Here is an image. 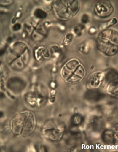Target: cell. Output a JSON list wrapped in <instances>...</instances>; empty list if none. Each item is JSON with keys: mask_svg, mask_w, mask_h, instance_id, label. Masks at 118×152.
Masks as SVG:
<instances>
[{"mask_svg": "<svg viewBox=\"0 0 118 152\" xmlns=\"http://www.w3.org/2000/svg\"><path fill=\"white\" fill-rule=\"evenodd\" d=\"M81 80H82V78H81L80 77H78L77 75L73 73L71 76V77L66 80V81L68 83H69L75 84V83H77L80 82Z\"/></svg>", "mask_w": 118, "mask_h": 152, "instance_id": "d4e9b609", "label": "cell"}, {"mask_svg": "<svg viewBox=\"0 0 118 152\" xmlns=\"http://www.w3.org/2000/svg\"><path fill=\"white\" fill-rule=\"evenodd\" d=\"M97 47L99 51L108 56H113L117 54V45L109 42H104L97 38Z\"/></svg>", "mask_w": 118, "mask_h": 152, "instance_id": "5b68a950", "label": "cell"}, {"mask_svg": "<svg viewBox=\"0 0 118 152\" xmlns=\"http://www.w3.org/2000/svg\"><path fill=\"white\" fill-rule=\"evenodd\" d=\"M72 124L75 126H79L81 124H82L83 121H84V118L82 116H81L79 114H76L75 115L73 116V118L72 119Z\"/></svg>", "mask_w": 118, "mask_h": 152, "instance_id": "603a6c76", "label": "cell"}, {"mask_svg": "<svg viewBox=\"0 0 118 152\" xmlns=\"http://www.w3.org/2000/svg\"><path fill=\"white\" fill-rule=\"evenodd\" d=\"M116 23H117V19L116 18H113L111 20H109L107 22H106L105 23L101 24V28L103 30L106 29H108L110 26L116 24Z\"/></svg>", "mask_w": 118, "mask_h": 152, "instance_id": "484cf974", "label": "cell"}, {"mask_svg": "<svg viewBox=\"0 0 118 152\" xmlns=\"http://www.w3.org/2000/svg\"><path fill=\"white\" fill-rule=\"evenodd\" d=\"M25 83L19 78H13L10 79L8 83L7 87L13 91H20L25 88Z\"/></svg>", "mask_w": 118, "mask_h": 152, "instance_id": "8fae6325", "label": "cell"}, {"mask_svg": "<svg viewBox=\"0 0 118 152\" xmlns=\"http://www.w3.org/2000/svg\"><path fill=\"white\" fill-rule=\"evenodd\" d=\"M85 30V26L82 25H78L74 27V32L78 36H81L82 35L84 31Z\"/></svg>", "mask_w": 118, "mask_h": 152, "instance_id": "cb8c5ba5", "label": "cell"}, {"mask_svg": "<svg viewBox=\"0 0 118 152\" xmlns=\"http://www.w3.org/2000/svg\"><path fill=\"white\" fill-rule=\"evenodd\" d=\"M89 19H90V18H89L88 15H87V14H84V15H82V16L81 22H82V23L86 24V23H87L88 22Z\"/></svg>", "mask_w": 118, "mask_h": 152, "instance_id": "83f0119b", "label": "cell"}, {"mask_svg": "<svg viewBox=\"0 0 118 152\" xmlns=\"http://www.w3.org/2000/svg\"><path fill=\"white\" fill-rule=\"evenodd\" d=\"M53 9L58 18L63 20L69 19L72 16L68 9L67 1H56L53 5Z\"/></svg>", "mask_w": 118, "mask_h": 152, "instance_id": "277c9868", "label": "cell"}, {"mask_svg": "<svg viewBox=\"0 0 118 152\" xmlns=\"http://www.w3.org/2000/svg\"><path fill=\"white\" fill-rule=\"evenodd\" d=\"M74 38V35L72 33H69L65 36V38L64 39V43L66 45L69 44Z\"/></svg>", "mask_w": 118, "mask_h": 152, "instance_id": "4316f807", "label": "cell"}, {"mask_svg": "<svg viewBox=\"0 0 118 152\" xmlns=\"http://www.w3.org/2000/svg\"><path fill=\"white\" fill-rule=\"evenodd\" d=\"M80 64L79 61L76 59H72L70 61H68L65 65L64 66L67 69L70 70L71 72L74 73L75 69L77 68V67Z\"/></svg>", "mask_w": 118, "mask_h": 152, "instance_id": "ac0fdd59", "label": "cell"}, {"mask_svg": "<svg viewBox=\"0 0 118 152\" xmlns=\"http://www.w3.org/2000/svg\"><path fill=\"white\" fill-rule=\"evenodd\" d=\"M29 112H23L16 115L11 121V129L16 135H21Z\"/></svg>", "mask_w": 118, "mask_h": 152, "instance_id": "7a4b0ae2", "label": "cell"}, {"mask_svg": "<svg viewBox=\"0 0 118 152\" xmlns=\"http://www.w3.org/2000/svg\"><path fill=\"white\" fill-rule=\"evenodd\" d=\"M47 15L46 12L41 9H36L34 12V16L38 19H44Z\"/></svg>", "mask_w": 118, "mask_h": 152, "instance_id": "d6986e66", "label": "cell"}, {"mask_svg": "<svg viewBox=\"0 0 118 152\" xmlns=\"http://www.w3.org/2000/svg\"><path fill=\"white\" fill-rule=\"evenodd\" d=\"M36 126V119L33 113L29 112L25 126L22 132L21 136L23 137H26L29 136L34 132Z\"/></svg>", "mask_w": 118, "mask_h": 152, "instance_id": "52a82bcc", "label": "cell"}, {"mask_svg": "<svg viewBox=\"0 0 118 152\" xmlns=\"http://www.w3.org/2000/svg\"><path fill=\"white\" fill-rule=\"evenodd\" d=\"M9 63H10V66L13 69H14L15 70H22L26 66L20 57L15 58L13 60H12Z\"/></svg>", "mask_w": 118, "mask_h": 152, "instance_id": "9a60e30c", "label": "cell"}, {"mask_svg": "<svg viewBox=\"0 0 118 152\" xmlns=\"http://www.w3.org/2000/svg\"><path fill=\"white\" fill-rule=\"evenodd\" d=\"M104 79V74L102 72H96L91 75L88 81L89 86L93 89L99 87Z\"/></svg>", "mask_w": 118, "mask_h": 152, "instance_id": "ba28073f", "label": "cell"}, {"mask_svg": "<svg viewBox=\"0 0 118 152\" xmlns=\"http://www.w3.org/2000/svg\"><path fill=\"white\" fill-rule=\"evenodd\" d=\"M103 96L104 94L99 91H97L95 89L87 91L85 94V97L87 100L91 101H98L103 99Z\"/></svg>", "mask_w": 118, "mask_h": 152, "instance_id": "4fadbf2b", "label": "cell"}, {"mask_svg": "<svg viewBox=\"0 0 118 152\" xmlns=\"http://www.w3.org/2000/svg\"><path fill=\"white\" fill-rule=\"evenodd\" d=\"M98 39L104 41L109 42L117 45L118 36L117 32L113 29H106L103 30L98 35Z\"/></svg>", "mask_w": 118, "mask_h": 152, "instance_id": "8992f818", "label": "cell"}, {"mask_svg": "<svg viewBox=\"0 0 118 152\" xmlns=\"http://www.w3.org/2000/svg\"><path fill=\"white\" fill-rule=\"evenodd\" d=\"M89 32H90L91 34H95V32H96V29H95L94 28L91 27V28L90 29V30H89Z\"/></svg>", "mask_w": 118, "mask_h": 152, "instance_id": "1f68e13d", "label": "cell"}, {"mask_svg": "<svg viewBox=\"0 0 118 152\" xmlns=\"http://www.w3.org/2000/svg\"><path fill=\"white\" fill-rule=\"evenodd\" d=\"M20 57L22 58V60L25 63V64L28 65V64L29 63V62L30 61V58H31V54H30V52H29L28 48H27L25 50V51L20 56Z\"/></svg>", "mask_w": 118, "mask_h": 152, "instance_id": "7402d4cb", "label": "cell"}, {"mask_svg": "<svg viewBox=\"0 0 118 152\" xmlns=\"http://www.w3.org/2000/svg\"><path fill=\"white\" fill-rule=\"evenodd\" d=\"M74 74L77 75L78 77H79L82 79L85 75V69L84 67L82 65L79 64L77 67V68L75 69V70L74 71Z\"/></svg>", "mask_w": 118, "mask_h": 152, "instance_id": "44dd1931", "label": "cell"}, {"mask_svg": "<svg viewBox=\"0 0 118 152\" xmlns=\"http://www.w3.org/2000/svg\"><path fill=\"white\" fill-rule=\"evenodd\" d=\"M31 37L32 38V39L35 41V42H39L41 41L42 40H43L45 38V36L42 35L41 33H39V32L36 31V30H34L33 31V32L32 33V34L31 35Z\"/></svg>", "mask_w": 118, "mask_h": 152, "instance_id": "ffe728a7", "label": "cell"}, {"mask_svg": "<svg viewBox=\"0 0 118 152\" xmlns=\"http://www.w3.org/2000/svg\"><path fill=\"white\" fill-rule=\"evenodd\" d=\"M44 100L45 99L38 96L35 91L28 93L25 96V100L26 103L30 106L33 107L41 104Z\"/></svg>", "mask_w": 118, "mask_h": 152, "instance_id": "9c48e42d", "label": "cell"}, {"mask_svg": "<svg viewBox=\"0 0 118 152\" xmlns=\"http://www.w3.org/2000/svg\"><path fill=\"white\" fill-rule=\"evenodd\" d=\"M67 4H68V9L71 14V16H75L76 15L80 9V4L79 1H77V0H75V1H67Z\"/></svg>", "mask_w": 118, "mask_h": 152, "instance_id": "5bb4252c", "label": "cell"}, {"mask_svg": "<svg viewBox=\"0 0 118 152\" xmlns=\"http://www.w3.org/2000/svg\"><path fill=\"white\" fill-rule=\"evenodd\" d=\"M104 78L108 82L117 81V72L115 70L110 69L108 70L106 74H104Z\"/></svg>", "mask_w": 118, "mask_h": 152, "instance_id": "e0dca14e", "label": "cell"}, {"mask_svg": "<svg viewBox=\"0 0 118 152\" xmlns=\"http://www.w3.org/2000/svg\"><path fill=\"white\" fill-rule=\"evenodd\" d=\"M13 3V1H1V4L3 6H10Z\"/></svg>", "mask_w": 118, "mask_h": 152, "instance_id": "f546056e", "label": "cell"}, {"mask_svg": "<svg viewBox=\"0 0 118 152\" xmlns=\"http://www.w3.org/2000/svg\"><path fill=\"white\" fill-rule=\"evenodd\" d=\"M107 92L109 95L115 98H117L118 93L117 81H113L110 83L107 87Z\"/></svg>", "mask_w": 118, "mask_h": 152, "instance_id": "2e32d148", "label": "cell"}, {"mask_svg": "<svg viewBox=\"0 0 118 152\" xmlns=\"http://www.w3.org/2000/svg\"><path fill=\"white\" fill-rule=\"evenodd\" d=\"M35 57L38 61L42 58L47 59L50 57V51L45 47H39L35 50Z\"/></svg>", "mask_w": 118, "mask_h": 152, "instance_id": "7c38bea8", "label": "cell"}, {"mask_svg": "<svg viewBox=\"0 0 118 152\" xmlns=\"http://www.w3.org/2000/svg\"><path fill=\"white\" fill-rule=\"evenodd\" d=\"M101 138L105 143L114 144L117 141V134L111 129H106L103 132Z\"/></svg>", "mask_w": 118, "mask_h": 152, "instance_id": "30bf717a", "label": "cell"}, {"mask_svg": "<svg viewBox=\"0 0 118 152\" xmlns=\"http://www.w3.org/2000/svg\"><path fill=\"white\" fill-rule=\"evenodd\" d=\"M114 10L112 4L109 1H100L97 2L94 7L95 15L101 18L109 16Z\"/></svg>", "mask_w": 118, "mask_h": 152, "instance_id": "3957f363", "label": "cell"}, {"mask_svg": "<svg viewBox=\"0 0 118 152\" xmlns=\"http://www.w3.org/2000/svg\"><path fill=\"white\" fill-rule=\"evenodd\" d=\"M65 129L64 124L51 120L44 124L42 134L47 139L52 141H58L63 137Z\"/></svg>", "mask_w": 118, "mask_h": 152, "instance_id": "6da1fadb", "label": "cell"}, {"mask_svg": "<svg viewBox=\"0 0 118 152\" xmlns=\"http://www.w3.org/2000/svg\"><path fill=\"white\" fill-rule=\"evenodd\" d=\"M58 50H59V49L57 46H53L51 49V51L52 53H57V52H58Z\"/></svg>", "mask_w": 118, "mask_h": 152, "instance_id": "4dcf8cb0", "label": "cell"}, {"mask_svg": "<svg viewBox=\"0 0 118 152\" xmlns=\"http://www.w3.org/2000/svg\"><path fill=\"white\" fill-rule=\"evenodd\" d=\"M21 28H22V25L19 23H16L13 26L12 29L14 31H18L21 29Z\"/></svg>", "mask_w": 118, "mask_h": 152, "instance_id": "f1b7e54d", "label": "cell"}]
</instances>
